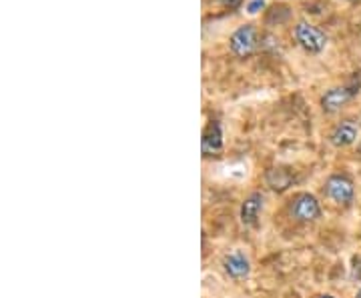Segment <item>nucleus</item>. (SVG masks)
<instances>
[{
	"label": "nucleus",
	"instance_id": "1",
	"mask_svg": "<svg viewBox=\"0 0 361 298\" xmlns=\"http://www.w3.org/2000/svg\"><path fill=\"white\" fill-rule=\"evenodd\" d=\"M291 218H295L301 224L316 223L317 218H321V204L311 193H301L291 200Z\"/></svg>",
	"mask_w": 361,
	"mask_h": 298
},
{
	"label": "nucleus",
	"instance_id": "2",
	"mask_svg": "<svg viewBox=\"0 0 361 298\" xmlns=\"http://www.w3.org/2000/svg\"><path fill=\"white\" fill-rule=\"evenodd\" d=\"M325 194L339 207H349L355 196V184L347 174H331L325 180Z\"/></svg>",
	"mask_w": 361,
	"mask_h": 298
},
{
	"label": "nucleus",
	"instance_id": "3",
	"mask_svg": "<svg viewBox=\"0 0 361 298\" xmlns=\"http://www.w3.org/2000/svg\"><path fill=\"white\" fill-rule=\"evenodd\" d=\"M229 48L237 59H249L257 48V29L253 24H243L229 38Z\"/></svg>",
	"mask_w": 361,
	"mask_h": 298
},
{
	"label": "nucleus",
	"instance_id": "4",
	"mask_svg": "<svg viewBox=\"0 0 361 298\" xmlns=\"http://www.w3.org/2000/svg\"><path fill=\"white\" fill-rule=\"evenodd\" d=\"M295 40L299 43V46L305 52H311V54H319L327 45L325 32H321L309 22H299L295 27Z\"/></svg>",
	"mask_w": 361,
	"mask_h": 298
},
{
	"label": "nucleus",
	"instance_id": "5",
	"mask_svg": "<svg viewBox=\"0 0 361 298\" xmlns=\"http://www.w3.org/2000/svg\"><path fill=\"white\" fill-rule=\"evenodd\" d=\"M360 92V82L358 84H346V87H333L325 90V94L321 96V108L323 112H337L344 106L353 100V96Z\"/></svg>",
	"mask_w": 361,
	"mask_h": 298
},
{
	"label": "nucleus",
	"instance_id": "6",
	"mask_svg": "<svg viewBox=\"0 0 361 298\" xmlns=\"http://www.w3.org/2000/svg\"><path fill=\"white\" fill-rule=\"evenodd\" d=\"M358 136H360V124L355 120L346 119L331 131L330 142L337 149H346V147L353 144L358 140Z\"/></svg>",
	"mask_w": 361,
	"mask_h": 298
},
{
	"label": "nucleus",
	"instance_id": "7",
	"mask_svg": "<svg viewBox=\"0 0 361 298\" xmlns=\"http://www.w3.org/2000/svg\"><path fill=\"white\" fill-rule=\"evenodd\" d=\"M201 149H203L205 156H217L223 150V131H221L219 120H211L207 128L203 131Z\"/></svg>",
	"mask_w": 361,
	"mask_h": 298
},
{
	"label": "nucleus",
	"instance_id": "8",
	"mask_svg": "<svg viewBox=\"0 0 361 298\" xmlns=\"http://www.w3.org/2000/svg\"><path fill=\"white\" fill-rule=\"evenodd\" d=\"M263 204H265V196H263V193L255 191V193L249 194V196L243 200V204H241V223L245 224V226H255L257 221H259V214H261V210H263Z\"/></svg>",
	"mask_w": 361,
	"mask_h": 298
},
{
	"label": "nucleus",
	"instance_id": "9",
	"mask_svg": "<svg viewBox=\"0 0 361 298\" xmlns=\"http://www.w3.org/2000/svg\"><path fill=\"white\" fill-rule=\"evenodd\" d=\"M223 270L233 281H243L251 272V262L243 253H231L223 258Z\"/></svg>",
	"mask_w": 361,
	"mask_h": 298
},
{
	"label": "nucleus",
	"instance_id": "10",
	"mask_svg": "<svg viewBox=\"0 0 361 298\" xmlns=\"http://www.w3.org/2000/svg\"><path fill=\"white\" fill-rule=\"evenodd\" d=\"M265 182H267V186H269L271 191L285 193V191H289L293 186L295 174L291 170H287V168H271L265 174Z\"/></svg>",
	"mask_w": 361,
	"mask_h": 298
},
{
	"label": "nucleus",
	"instance_id": "11",
	"mask_svg": "<svg viewBox=\"0 0 361 298\" xmlns=\"http://www.w3.org/2000/svg\"><path fill=\"white\" fill-rule=\"evenodd\" d=\"M263 6H265V0H253V2H249L247 13H249V15H255V13H259Z\"/></svg>",
	"mask_w": 361,
	"mask_h": 298
},
{
	"label": "nucleus",
	"instance_id": "12",
	"mask_svg": "<svg viewBox=\"0 0 361 298\" xmlns=\"http://www.w3.org/2000/svg\"><path fill=\"white\" fill-rule=\"evenodd\" d=\"M223 2V6L229 8V10H235V8H239L241 4H243V0H221Z\"/></svg>",
	"mask_w": 361,
	"mask_h": 298
},
{
	"label": "nucleus",
	"instance_id": "13",
	"mask_svg": "<svg viewBox=\"0 0 361 298\" xmlns=\"http://www.w3.org/2000/svg\"><path fill=\"white\" fill-rule=\"evenodd\" d=\"M319 298H335V297H331V295H321Z\"/></svg>",
	"mask_w": 361,
	"mask_h": 298
},
{
	"label": "nucleus",
	"instance_id": "14",
	"mask_svg": "<svg viewBox=\"0 0 361 298\" xmlns=\"http://www.w3.org/2000/svg\"><path fill=\"white\" fill-rule=\"evenodd\" d=\"M346 2H353L355 4V2H361V0H346Z\"/></svg>",
	"mask_w": 361,
	"mask_h": 298
},
{
	"label": "nucleus",
	"instance_id": "15",
	"mask_svg": "<svg viewBox=\"0 0 361 298\" xmlns=\"http://www.w3.org/2000/svg\"><path fill=\"white\" fill-rule=\"evenodd\" d=\"M355 298H361V290H360V292H358V295H355Z\"/></svg>",
	"mask_w": 361,
	"mask_h": 298
},
{
	"label": "nucleus",
	"instance_id": "16",
	"mask_svg": "<svg viewBox=\"0 0 361 298\" xmlns=\"http://www.w3.org/2000/svg\"><path fill=\"white\" fill-rule=\"evenodd\" d=\"M358 152H360V156H361V144H360V150H358Z\"/></svg>",
	"mask_w": 361,
	"mask_h": 298
}]
</instances>
